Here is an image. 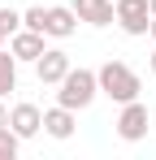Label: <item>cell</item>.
<instances>
[{
  "instance_id": "obj_3",
  "label": "cell",
  "mask_w": 156,
  "mask_h": 160,
  "mask_svg": "<svg viewBox=\"0 0 156 160\" xmlns=\"http://www.w3.org/2000/svg\"><path fill=\"white\" fill-rule=\"evenodd\" d=\"M117 138H122V143L148 138V104H139V100L122 104V112H117Z\"/></svg>"
},
{
  "instance_id": "obj_7",
  "label": "cell",
  "mask_w": 156,
  "mask_h": 160,
  "mask_svg": "<svg viewBox=\"0 0 156 160\" xmlns=\"http://www.w3.org/2000/svg\"><path fill=\"white\" fill-rule=\"evenodd\" d=\"M9 126H13L18 138H35V134L44 130V112H39L35 104H13L9 108Z\"/></svg>"
},
{
  "instance_id": "obj_6",
  "label": "cell",
  "mask_w": 156,
  "mask_h": 160,
  "mask_svg": "<svg viewBox=\"0 0 156 160\" xmlns=\"http://www.w3.org/2000/svg\"><path fill=\"white\" fill-rule=\"evenodd\" d=\"M35 74H39V82H44V87H56V82L70 74V56L61 52V48H48V52L35 61Z\"/></svg>"
},
{
  "instance_id": "obj_14",
  "label": "cell",
  "mask_w": 156,
  "mask_h": 160,
  "mask_svg": "<svg viewBox=\"0 0 156 160\" xmlns=\"http://www.w3.org/2000/svg\"><path fill=\"white\" fill-rule=\"evenodd\" d=\"M0 26L9 30V35H13V30L22 26V13H18V9H0Z\"/></svg>"
},
{
  "instance_id": "obj_19",
  "label": "cell",
  "mask_w": 156,
  "mask_h": 160,
  "mask_svg": "<svg viewBox=\"0 0 156 160\" xmlns=\"http://www.w3.org/2000/svg\"><path fill=\"white\" fill-rule=\"evenodd\" d=\"M148 9H152V18H156V0H148Z\"/></svg>"
},
{
  "instance_id": "obj_12",
  "label": "cell",
  "mask_w": 156,
  "mask_h": 160,
  "mask_svg": "<svg viewBox=\"0 0 156 160\" xmlns=\"http://www.w3.org/2000/svg\"><path fill=\"white\" fill-rule=\"evenodd\" d=\"M18 147L22 138L13 134V126H0V160H18Z\"/></svg>"
},
{
  "instance_id": "obj_17",
  "label": "cell",
  "mask_w": 156,
  "mask_h": 160,
  "mask_svg": "<svg viewBox=\"0 0 156 160\" xmlns=\"http://www.w3.org/2000/svg\"><path fill=\"white\" fill-rule=\"evenodd\" d=\"M4 39H9V30H4V26H0V48H4Z\"/></svg>"
},
{
  "instance_id": "obj_4",
  "label": "cell",
  "mask_w": 156,
  "mask_h": 160,
  "mask_svg": "<svg viewBox=\"0 0 156 160\" xmlns=\"http://www.w3.org/2000/svg\"><path fill=\"white\" fill-rule=\"evenodd\" d=\"M113 13H117V26L126 30V35H148V26H152V9H148V0H117Z\"/></svg>"
},
{
  "instance_id": "obj_8",
  "label": "cell",
  "mask_w": 156,
  "mask_h": 160,
  "mask_svg": "<svg viewBox=\"0 0 156 160\" xmlns=\"http://www.w3.org/2000/svg\"><path fill=\"white\" fill-rule=\"evenodd\" d=\"M70 9L78 13V22H87V26H113V22H117L113 0H74Z\"/></svg>"
},
{
  "instance_id": "obj_18",
  "label": "cell",
  "mask_w": 156,
  "mask_h": 160,
  "mask_svg": "<svg viewBox=\"0 0 156 160\" xmlns=\"http://www.w3.org/2000/svg\"><path fill=\"white\" fill-rule=\"evenodd\" d=\"M148 35H152V39H156V18H152V26H148Z\"/></svg>"
},
{
  "instance_id": "obj_9",
  "label": "cell",
  "mask_w": 156,
  "mask_h": 160,
  "mask_svg": "<svg viewBox=\"0 0 156 160\" xmlns=\"http://www.w3.org/2000/svg\"><path fill=\"white\" fill-rule=\"evenodd\" d=\"M74 30H78V13L70 4H52L48 22H44V35H48V39H70Z\"/></svg>"
},
{
  "instance_id": "obj_16",
  "label": "cell",
  "mask_w": 156,
  "mask_h": 160,
  "mask_svg": "<svg viewBox=\"0 0 156 160\" xmlns=\"http://www.w3.org/2000/svg\"><path fill=\"white\" fill-rule=\"evenodd\" d=\"M148 69H152V74H156V48H152V56H148Z\"/></svg>"
},
{
  "instance_id": "obj_1",
  "label": "cell",
  "mask_w": 156,
  "mask_h": 160,
  "mask_svg": "<svg viewBox=\"0 0 156 160\" xmlns=\"http://www.w3.org/2000/svg\"><path fill=\"white\" fill-rule=\"evenodd\" d=\"M96 78H100V95L117 100V104H130V100H139V91H143L139 74L130 69L126 61H104L100 69H96Z\"/></svg>"
},
{
  "instance_id": "obj_11",
  "label": "cell",
  "mask_w": 156,
  "mask_h": 160,
  "mask_svg": "<svg viewBox=\"0 0 156 160\" xmlns=\"http://www.w3.org/2000/svg\"><path fill=\"white\" fill-rule=\"evenodd\" d=\"M18 56L9 52V48H0V100L9 95V91H18Z\"/></svg>"
},
{
  "instance_id": "obj_13",
  "label": "cell",
  "mask_w": 156,
  "mask_h": 160,
  "mask_svg": "<svg viewBox=\"0 0 156 160\" xmlns=\"http://www.w3.org/2000/svg\"><path fill=\"white\" fill-rule=\"evenodd\" d=\"M44 22H48V9H44V4H30V9L22 13V26L26 30H39V35H44Z\"/></svg>"
},
{
  "instance_id": "obj_10",
  "label": "cell",
  "mask_w": 156,
  "mask_h": 160,
  "mask_svg": "<svg viewBox=\"0 0 156 160\" xmlns=\"http://www.w3.org/2000/svg\"><path fill=\"white\" fill-rule=\"evenodd\" d=\"M74 108H65V104H56V108H48V112H44V130L52 134V138H70V134H74Z\"/></svg>"
},
{
  "instance_id": "obj_5",
  "label": "cell",
  "mask_w": 156,
  "mask_h": 160,
  "mask_svg": "<svg viewBox=\"0 0 156 160\" xmlns=\"http://www.w3.org/2000/svg\"><path fill=\"white\" fill-rule=\"evenodd\" d=\"M44 39H48V35H39V30H26V26H18L13 35H9V52L18 56V61H39V56L48 52V48H44Z\"/></svg>"
},
{
  "instance_id": "obj_2",
  "label": "cell",
  "mask_w": 156,
  "mask_h": 160,
  "mask_svg": "<svg viewBox=\"0 0 156 160\" xmlns=\"http://www.w3.org/2000/svg\"><path fill=\"white\" fill-rule=\"evenodd\" d=\"M61 91H56V104L74 108V112H82V108H91V100L100 95V78H96V69H82V65H70V74L56 82Z\"/></svg>"
},
{
  "instance_id": "obj_15",
  "label": "cell",
  "mask_w": 156,
  "mask_h": 160,
  "mask_svg": "<svg viewBox=\"0 0 156 160\" xmlns=\"http://www.w3.org/2000/svg\"><path fill=\"white\" fill-rule=\"evenodd\" d=\"M0 126H9V108L4 104H0Z\"/></svg>"
}]
</instances>
